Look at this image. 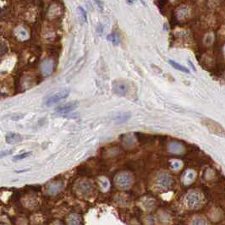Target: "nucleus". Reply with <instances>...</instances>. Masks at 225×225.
Segmentation results:
<instances>
[{
  "instance_id": "5",
  "label": "nucleus",
  "mask_w": 225,
  "mask_h": 225,
  "mask_svg": "<svg viewBox=\"0 0 225 225\" xmlns=\"http://www.w3.org/2000/svg\"><path fill=\"white\" fill-rule=\"evenodd\" d=\"M69 95V90H63V91H58L51 96H49L48 98H46L45 100V105L48 106V107H50V106H53L56 103L59 102L60 101L65 99V98L68 97Z\"/></svg>"
},
{
  "instance_id": "17",
  "label": "nucleus",
  "mask_w": 225,
  "mask_h": 225,
  "mask_svg": "<svg viewBox=\"0 0 225 225\" xmlns=\"http://www.w3.org/2000/svg\"><path fill=\"white\" fill-rule=\"evenodd\" d=\"M155 205V201L153 199H147L146 201H144L143 202V207L145 209H147V211H151Z\"/></svg>"
},
{
  "instance_id": "12",
  "label": "nucleus",
  "mask_w": 225,
  "mask_h": 225,
  "mask_svg": "<svg viewBox=\"0 0 225 225\" xmlns=\"http://www.w3.org/2000/svg\"><path fill=\"white\" fill-rule=\"evenodd\" d=\"M195 177H196V173L193 170H187L182 177L184 185H186V186L190 185L194 181Z\"/></svg>"
},
{
  "instance_id": "25",
  "label": "nucleus",
  "mask_w": 225,
  "mask_h": 225,
  "mask_svg": "<svg viewBox=\"0 0 225 225\" xmlns=\"http://www.w3.org/2000/svg\"><path fill=\"white\" fill-rule=\"evenodd\" d=\"M95 1V3L98 4V6L101 9V10H102V0H94Z\"/></svg>"
},
{
  "instance_id": "26",
  "label": "nucleus",
  "mask_w": 225,
  "mask_h": 225,
  "mask_svg": "<svg viewBox=\"0 0 225 225\" xmlns=\"http://www.w3.org/2000/svg\"><path fill=\"white\" fill-rule=\"evenodd\" d=\"M188 63H189V64L190 65V67L192 68V69H193L194 71H196V67H195V65L193 64V63H192V62H191L190 59H188Z\"/></svg>"
},
{
  "instance_id": "2",
  "label": "nucleus",
  "mask_w": 225,
  "mask_h": 225,
  "mask_svg": "<svg viewBox=\"0 0 225 225\" xmlns=\"http://www.w3.org/2000/svg\"><path fill=\"white\" fill-rule=\"evenodd\" d=\"M133 176L127 172H121L116 174L114 178V183L118 188L121 190H127L133 185Z\"/></svg>"
},
{
  "instance_id": "16",
  "label": "nucleus",
  "mask_w": 225,
  "mask_h": 225,
  "mask_svg": "<svg viewBox=\"0 0 225 225\" xmlns=\"http://www.w3.org/2000/svg\"><path fill=\"white\" fill-rule=\"evenodd\" d=\"M168 63H169V64H170L173 68L177 70L181 71V72H184V73H186V74H190L189 69L186 68L185 66H183V65H181L180 64L177 63L175 61H174V60H172V59H169V60H168Z\"/></svg>"
},
{
  "instance_id": "4",
  "label": "nucleus",
  "mask_w": 225,
  "mask_h": 225,
  "mask_svg": "<svg viewBox=\"0 0 225 225\" xmlns=\"http://www.w3.org/2000/svg\"><path fill=\"white\" fill-rule=\"evenodd\" d=\"M172 184L171 176L164 172L157 174L155 178V186L157 190H167Z\"/></svg>"
},
{
  "instance_id": "14",
  "label": "nucleus",
  "mask_w": 225,
  "mask_h": 225,
  "mask_svg": "<svg viewBox=\"0 0 225 225\" xmlns=\"http://www.w3.org/2000/svg\"><path fill=\"white\" fill-rule=\"evenodd\" d=\"M168 151L172 153H176L179 154L181 152H183L184 151V147L177 142H172L168 145Z\"/></svg>"
},
{
  "instance_id": "11",
  "label": "nucleus",
  "mask_w": 225,
  "mask_h": 225,
  "mask_svg": "<svg viewBox=\"0 0 225 225\" xmlns=\"http://www.w3.org/2000/svg\"><path fill=\"white\" fill-rule=\"evenodd\" d=\"M77 189L82 194H88L92 190V184L89 181H81L77 185Z\"/></svg>"
},
{
  "instance_id": "6",
  "label": "nucleus",
  "mask_w": 225,
  "mask_h": 225,
  "mask_svg": "<svg viewBox=\"0 0 225 225\" xmlns=\"http://www.w3.org/2000/svg\"><path fill=\"white\" fill-rule=\"evenodd\" d=\"M129 84L124 80H116L113 83V91L117 96L126 97L129 93Z\"/></svg>"
},
{
  "instance_id": "9",
  "label": "nucleus",
  "mask_w": 225,
  "mask_h": 225,
  "mask_svg": "<svg viewBox=\"0 0 225 225\" xmlns=\"http://www.w3.org/2000/svg\"><path fill=\"white\" fill-rule=\"evenodd\" d=\"M53 63L50 59L45 60L41 64V72H42V75H44V76L50 75L53 73Z\"/></svg>"
},
{
  "instance_id": "24",
  "label": "nucleus",
  "mask_w": 225,
  "mask_h": 225,
  "mask_svg": "<svg viewBox=\"0 0 225 225\" xmlns=\"http://www.w3.org/2000/svg\"><path fill=\"white\" fill-rule=\"evenodd\" d=\"M12 151L13 150H6V151H2L1 152V158H3L6 156H9L12 153Z\"/></svg>"
},
{
  "instance_id": "8",
  "label": "nucleus",
  "mask_w": 225,
  "mask_h": 225,
  "mask_svg": "<svg viewBox=\"0 0 225 225\" xmlns=\"http://www.w3.org/2000/svg\"><path fill=\"white\" fill-rule=\"evenodd\" d=\"M64 189V184L61 181H55L52 184H50L47 188V192L49 195L54 196L59 194V192Z\"/></svg>"
},
{
  "instance_id": "13",
  "label": "nucleus",
  "mask_w": 225,
  "mask_h": 225,
  "mask_svg": "<svg viewBox=\"0 0 225 225\" xmlns=\"http://www.w3.org/2000/svg\"><path fill=\"white\" fill-rule=\"evenodd\" d=\"M67 223H68V224L71 225L81 224H82L81 216L79 215L77 213H71L67 218Z\"/></svg>"
},
{
  "instance_id": "23",
  "label": "nucleus",
  "mask_w": 225,
  "mask_h": 225,
  "mask_svg": "<svg viewBox=\"0 0 225 225\" xmlns=\"http://www.w3.org/2000/svg\"><path fill=\"white\" fill-rule=\"evenodd\" d=\"M78 11L79 12H80V14L82 15V16H83V18H84V21H85V22H87V12H86V10H84L82 7L79 6Z\"/></svg>"
},
{
  "instance_id": "29",
  "label": "nucleus",
  "mask_w": 225,
  "mask_h": 225,
  "mask_svg": "<svg viewBox=\"0 0 225 225\" xmlns=\"http://www.w3.org/2000/svg\"><path fill=\"white\" fill-rule=\"evenodd\" d=\"M133 1H134V0H133Z\"/></svg>"
},
{
  "instance_id": "7",
  "label": "nucleus",
  "mask_w": 225,
  "mask_h": 225,
  "mask_svg": "<svg viewBox=\"0 0 225 225\" xmlns=\"http://www.w3.org/2000/svg\"><path fill=\"white\" fill-rule=\"evenodd\" d=\"M79 102L77 101H74V102H69L68 103L60 105L59 107L55 108V112L59 114H66L68 113L72 112L73 110H75L78 108Z\"/></svg>"
},
{
  "instance_id": "21",
  "label": "nucleus",
  "mask_w": 225,
  "mask_h": 225,
  "mask_svg": "<svg viewBox=\"0 0 225 225\" xmlns=\"http://www.w3.org/2000/svg\"><path fill=\"white\" fill-rule=\"evenodd\" d=\"M191 224H196V225H199V224H207V222L206 221L205 218H203V217H195L193 220H192V222L190 223Z\"/></svg>"
},
{
  "instance_id": "22",
  "label": "nucleus",
  "mask_w": 225,
  "mask_h": 225,
  "mask_svg": "<svg viewBox=\"0 0 225 225\" xmlns=\"http://www.w3.org/2000/svg\"><path fill=\"white\" fill-rule=\"evenodd\" d=\"M100 183H101V186H102V188L103 190H107L108 188H109V182H108L106 179H104V178L101 179H100Z\"/></svg>"
},
{
  "instance_id": "28",
  "label": "nucleus",
  "mask_w": 225,
  "mask_h": 225,
  "mask_svg": "<svg viewBox=\"0 0 225 225\" xmlns=\"http://www.w3.org/2000/svg\"><path fill=\"white\" fill-rule=\"evenodd\" d=\"M224 53H225V47H224Z\"/></svg>"
},
{
  "instance_id": "20",
  "label": "nucleus",
  "mask_w": 225,
  "mask_h": 225,
  "mask_svg": "<svg viewBox=\"0 0 225 225\" xmlns=\"http://www.w3.org/2000/svg\"><path fill=\"white\" fill-rule=\"evenodd\" d=\"M182 167V163L179 160H172L170 162V168L173 170H179Z\"/></svg>"
},
{
  "instance_id": "1",
  "label": "nucleus",
  "mask_w": 225,
  "mask_h": 225,
  "mask_svg": "<svg viewBox=\"0 0 225 225\" xmlns=\"http://www.w3.org/2000/svg\"><path fill=\"white\" fill-rule=\"evenodd\" d=\"M201 124L208 129L210 133L219 137H225V129L218 122L209 118H203L201 119Z\"/></svg>"
},
{
  "instance_id": "15",
  "label": "nucleus",
  "mask_w": 225,
  "mask_h": 225,
  "mask_svg": "<svg viewBox=\"0 0 225 225\" xmlns=\"http://www.w3.org/2000/svg\"><path fill=\"white\" fill-rule=\"evenodd\" d=\"M130 117H131V113H129V112L122 113V114H119L118 116L115 117V118H114V122H115L116 124H118V125L123 124V123L126 122Z\"/></svg>"
},
{
  "instance_id": "27",
  "label": "nucleus",
  "mask_w": 225,
  "mask_h": 225,
  "mask_svg": "<svg viewBox=\"0 0 225 225\" xmlns=\"http://www.w3.org/2000/svg\"><path fill=\"white\" fill-rule=\"evenodd\" d=\"M141 1V3L143 4V5H146V3H145V2H144V0H140Z\"/></svg>"
},
{
  "instance_id": "19",
  "label": "nucleus",
  "mask_w": 225,
  "mask_h": 225,
  "mask_svg": "<svg viewBox=\"0 0 225 225\" xmlns=\"http://www.w3.org/2000/svg\"><path fill=\"white\" fill-rule=\"evenodd\" d=\"M107 39H108V41H110L114 45H116V46H117V45L119 44V38H118L117 34L112 33V34L108 35V37H107Z\"/></svg>"
},
{
  "instance_id": "10",
  "label": "nucleus",
  "mask_w": 225,
  "mask_h": 225,
  "mask_svg": "<svg viewBox=\"0 0 225 225\" xmlns=\"http://www.w3.org/2000/svg\"><path fill=\"white\" fill-rule=\"evenodd\" d=\"M5 140H6V142L8 144H15V143L20 142L23 140V137H22V136H20V134L10 132V133H8L6 135Z\"/></svg>"
},
{
  "instance_id": "3",
  "label": "nucleus",
  "mask_w": 225,
  "mask_h": 225,
  "mask_svg": "<svg viewBox=\"0 0 225 225\" xmlns=\"http://www.w3.org/2000/svg\"><path fill=\"white\" fill-rule=\"evenodd\" d=\"M185 202L189 209H197L202 203V198L199 192L197 191H190L185 197Z\"/></svg>"
},
{
  "instance_id": "18",
  "label": "nucleus",
  "mask_w": 225,
  "mask_h": 225,
  "mask_svg": "<svg viewBox=\"0 0 225 225\" xmlns=\"http://www.w3.org/2000/svg\"><path fill=\"white\" fill-rule=\"evenodd\" d=\"M31 154H32L31 152H26L20 153L19 155L15 156L14 158H13V161H14V162H17V161H20V160H22V159H25V158H26V157H30Z\"/></svg>"
}]
</instances>
